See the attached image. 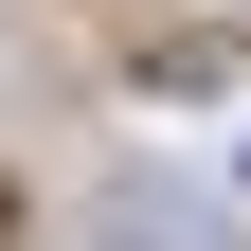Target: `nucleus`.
Segmentation results:
<instances>
[]
</instances>
